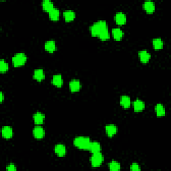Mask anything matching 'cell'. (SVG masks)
<instances>
[{
  "instance_id": "14",
  "label": "cell",
  "mask_w": 171,
  "mask_h": 171,
  "mask_svg": "<svg viewBox=\"0 0 171 171\" xmlns=\"http://www.w3.org/2000/svg\"><path fill=\"white\" fill-rule=\"evenodd\" d=\"M138 55L140 60L142 63H147L150 59V54L146 50H141V52H139Z\"/></svg>"
},
{
  "instance_id": "10",
  "label": "cell",
  "mask_w": 171,
  "mask_h": 171,
  "mask_svg": "<svg viewBox=\"0 0 171 171\" xmlns=\"http://www.w3.org/2000/svg\"><path fill=\"white\" fill-rule=\"evenodd\" d=\"M69 88L72 92H78L81 88V83L78 80H72L69 83Z\"/></svg>"
},
{
  "instance_id": "31",
  "label": "cell",
  "mask_w": 171,
  "mask_h": 171,
  "mask_svg": "<svg viewBox=\"0 0 171 171\" xmlns=\"http://www.w3.org/2000/svg\"><path fill=\"white\" fill-rule=\"evenodd\" d=\"M0 98H1V99H0V101H1V102H2L3 99H4V95H3L2 92H0Z\"/></svg>"
},
{
  "instance_id": "1",
  "label": "cell",
  "mask_w": 171,
  "mask_h": 171,
  "mask_svg": "<svg viewBox=\"0 0 171 171\" xmlns=\"http://www.w3.org/2000/svg\"><path fill=\"white\" fill-rule=\"evenodd\" d=\"M108 30V24L106 21L100 20L95 22L90 27V33L93 36H98L104 30Z\"/></svg>"
},
{
  "instance_id": "25",
  "label": "cell",
  "mask_w": 171,
  "mask_h": 171,
  "mask_svg": "<svg viewBox=\"0 0 171 171\" xmlns=\"http://www.w3.org/2000/svg\"><path fill=\"white\" fill-rule=\"evenodd\" d=\"M153 45L154 49L160 50L163 48L164 43L161 38H155L153 40Z\"/></svg>"
},
{
  "instance_id": "9",
  "label": "cell",
  "mask_w": 171,
  "mask_h": 171,
  "mask_svg": "<svg viewBox=\"0 0 171 171\" xmlns=\"http://www.w3.org/2000/svg\"><path fill=\"white\" fill-rule=\"evenodd\" d=\"M126 15L123 12H118L115 15V21L118 25H124L126 22Z\"/></svg>"
},
{
  "instance_id": "3",
  "label": "cell",
  "mask_w": 171,
  "mask_h": 171,
  "mask_svg": "<svg viewBox=\"0 0 171 171\" xmlns=\"http://www.w3.org/2000/svg\"><path fill=\"white\" fill-rule=\"evenodd\" d=\"M27 61V56L24 53H18L13 56L12 63L14 66H21Z\"/></svg>"
},
{
  "instance_id": "5",
  "label": "cell",
  "mask_w": 171,
  "mask_h": 171,
  "mask_svg": "<svg viewBox=\"0 0 171 171\" xmlns=\"http://www.w3.org/2000/svg\"><path fill=\"white\" fill-rule=\"evenodd\" d=\"M34 137L36 139H42L45 137V130L40 126H37L33 130Z\"/></svg>"
},
{
  "instance_id": "7",
  "label": "cell",
  "mask_w": 171,
  "mask_h": 171,
  "mask_svg": "<svg viewBox=\"0 0 171 171\" xmlns=\"http://www.w3.org/2000/svg\"><path fill=\"white\" fill-rule=\"evenodd\" d=\"M2 137L6 139L11 138L13 136L12 128L8 126H3L2 129Z\"/></svg>"
},
{
  "instance_id": "11",
  "label": "cell",
  "mask_w": 171,
  "mask_h": 171,
  "mask_svg": "<svg viewBox=\"0 0 171 171\" xmlns=\"http://www.w3.org/2000/svg\"><path fill=\"white\" fill-rule=\"evenodd\" d=\"M44 48L46 51L52 53L56 51V44L55 41L54 40H48L45 43L44 45Z\"/></svg>"
},
{
  "instance_id": "15",
  "label": "cell",
  "mask_w": 171,
  "mask_h": 171,
  "mask_svg": "<svg viewBox=\"0 0 171 171\" xmlns=\"http://www.w3.org/2000/svg\"><path fill=\"white\" fill-rule=\"evenodd\" d=\"M88 150H90L92 154L100 153V150H101L100 144L98 142H96V141L91 142L90 145V146H89Z\"/></svg>"
},
{
  "instance_id": "24",
  "label": "cell",
  "mask_w": 171,
  "mask_h": 171,
  "mask_svg": "<svg viewBox=\"0 0 171 171\" xmlns=\"http://www.w3.org/2000/svg\"><path fill=\"white\" fill-rule=\"evenodd\" d=\"M42 6L43 9L46 11H47V12H49L50 11H51L54 7L53 3L51 1H50V0H45V1L42 2Z\"/></svg>"
},
{
  "instance_id": "19",
  "label": "cell",
  "mask_w": 171,
  "mask_h": 171,
  "mask_svg": "<svg viewBox=\"0 0 171 171\" xmlns=\"http://www.w3.org/2000/svg\"><path fill=\"white\" fill-rule=\"evenodd\" d=\"M120 105L124 108H129L131 104V98L128 96H122L120 98Z\"/></svg>"
},
{
  "instance_id": "27",
  "label": "cell",
  "mask_w": 171,
  "mask_h": 171,
  "mask_svg": "<svg viewBox=\"0 0 171 171\" xmlns=\"http://www.w3.org/2000/svg\"><path fill=\"white\" fill-rule=\"evenodd\" d=\"M98 37L100 40H108V39H109L110 37V33H109V32H108V30L102 31V32L98 35Z\"/></svg>"
},
{
  "instance_id": "18",
  "label": "cell",
  "mask_w": 171,
  "mask_h": 171,
  "mask_svg": "<svg viewBox=\"0 0 171 171\" xmlns=\"http://www.w3.org/2000/svg\"><path fill=\"white\" fill-rule=\"evenodd\" d=\"M33 118L35 124H38H38H42L45 120V115L41 113V112H36V114H34Z\"/></svg>"
},
{
  "instance_id": "30",
  "label": "cell",
  "mask_w": 171,
  "mask_h": 171,
  "mask_svg": "<svg viewBox=\"0 0 171 171\" xmlns=\"http://www.w3.org/2000/svg\"><path fill=\"white\" fill-rule=\"evenodd\" d=\"M17 168L15 165L14 164H10L8 166L6 167V170L9 171H15L16 170Z\"/></svg>"
},
{
  "instance_id": "12",
  "label": "cell",
  "mask_w": 171,
  "mask_h": 171,
  "mask_svg": "<svg viewBox=\"0 0 171 171\" xmlns=\"http://www.w3.org/2000/svg\"><path fill=\"white\" fill-rule=\"evenodd\" d=\"M143 8L147 13L152 14L155 10V5L152 1H146L144 3Z\"/></svg>"
},
{
  "instance_id": "2",
  "label": "cell",
  "mask_w": 171,
  "mask_h": 171,
  "mask_svg": "<svg viewBox=\"0 0 171 171\" xmlns=\"http://www.w3.org/2000/svg\"><path fill=\"white\" fill-rule=\"evenodd\" d=\"M91 142V140L89 137H78L74 140V145L79 149L88 150Z\"/></svg>"
},
{
  "instance_id": "29",
  "label": "cell",
  "mask_w": 171,
  "mask_h": 171,
  "mask_svg": "<svg viewBox=\"0 0 171 171\" xmlns=\"http://www.w3.org/2000/svg\"><path fill=\"white\" fill-rule=\"evenodd\" d=\"M130 170H141V167L140 165L137 163H133V165L130 166Z\"/></svg>"
},
{
  "instance_id": "21",
  "label": "cell",
  "mask_w": 171,
  "mask_h": 171,
  "mask_svg": "<svg viewBox=\"0 0 171 171\" xmlns=\"http://www.w3.org/2000/svg\"><path fill=\"white\" fill-rule=\"evenodd\" d=\"M63 15L66 22H71L75 18L76 14L72 10H66L63 13Z\"/></svg>"
},
{
  "instance_id": "28",
  "label": "cell",
  "mask_w": 171,
  "mask_h": 171,
  "mask_svg": "<svg viewBox=\"0 0 171 171\" xmlns=\"http://www.w3.org/2000/svg\"><path fill=\"white\" fill-rule=\"evenodd\" d=\"M109 168L111 170H120L121 169V166L118 162L112 161L109 164Z\"/></svg>"
},
{
  "instance_id": "26",
  "label": "cell",
  "mask_w": 171,
  "mask_h": 171,
  "mask_svg": "<svg viewBox=\"0 0 171 171\" xmlns=\"http://www.w3.org/2000/svg\"><path fill=\"white\" fill-rule=\"evenodd\" d=\"M9 69V65L7 62L3 60H1L0 61V72H6Z\"/></svg>"
},
{
  "instance_id": "6",
  "label": "cell",
  "mask_w": 171,
  "mask_h": 171,
  "mask_svg": "<svg viewBox=\"0 0 171 171\" xmlns=\"http://www.w3.org/2000/svg\"><path fill=\"white\" fill-rule=\"evenodd\" d=\"M54 152L58 157H62L65 156L66 153V148L62 144H58L54 147Z\"/></svg>"
},
{
  "instance_id": "20",
  "label": "cell",
  "mask_w": 171,
  "mask_h": 171,
  "mask_svg": "<svg viewBox=\"0 0 171 171\" xmlns=\"http://www.w3.org/2000/svg\"><path fill=\"white\" fill-rule=\"evenodd\" d=\"M133 107H134V110L135 112H141L145 109V104L142 100L137 99L134 102Z\"/></svg>"
},
{
  "instance_id": "16",
  "label": "cell",
  "mask_w": 171,
  "mask_h": 171,
  "mask_svg": "<svg viewBox=\"0 0 171 171\" xmlns=\"http://www.w3.org/2000/svg\"><path fill=\"white\" fill-rule=\"evenodd\" d=\"M52 83L55 86L60 88L61 87L62 84H63V80H62V77L61 74H56L52 77Z\"/></svg>"
},
{
  "instance_id": "23",
  "label": "cell",
  "mask_w": 171,
  "mask_h": 171,
  "mask_svg": "<svg viewBox=\"0 0 171 171\" xmlns=\"http://www.w3.org/2000/svg\"><path fill=\"white\" fill-rule=\"evenodd\" d=\"M155 110H156V114L157 116L161 117V116H164L166 114L165 108L161 104H157L155 107Z\"/></svg>"
},
{
  "instance_id": "22",
  "label": "cell",
  "mask_w": 171,
  "mask_h": 171,
  "mask_svg": "<svg viewBox=\"0 0 171 171\" xmlns=\"http://www.w3.org/2000/svg\"><path fill=\"white\" fill-rule=\"evenodd\" d=\"M112 32L116 40H120L124 36V32L120 28H114L112 30Z\"/></svg>"
},
{
  "instance_id": "17",
  "label": "cell",
  "mask_w": 171,
  "mask_h": 171,
  "mask_svg": "<svg viewBox=\"0 0 171 171\" xmlns=\"http://www.w3.org/2000/svg\"><path fill=\"white\" fill-rule=\"evenodd\" d=\"M49 18L53 21H57L60 18V10L56 7H54V8L50 11L48 12Z\"/></svg>"
},
{
  "instance_id": "13",
  "label": "cell",
  "mask_w": 171,
  "mask_h": 171,
  "mask_svg": "<svg viewBox=\"0 0 171 171\" xmlns=\"http://www.w3.org/2000/svg\"><path fill=\"white\" fill-rule=\"evenodd\" d=\"M45 72L42 69L38 68L34 70V78L38 81H42L45 79Z\"/></svg>"
},
{
  "instance_id": "8",
  "label": "cell",
  "mask_w": 171,
  "mask_h": 171,
  "mask_svg": "<svg viewBox=\"0 0 171 171\" xmlns=\"http://www.w3.org/2000/svg\"><path fill=\"white\" fill-rule=\"evenodd\" d=\"M118 131V128L114 124H108V125L106 126V133L107 134V135L108 137H112L117 133Z\"/></svg>"
},
{
  "instance_id": "4",
  "label": "cell",
  "mask_w": 171,
  "mask_h": 171,
  "mask_svg": "<svg viewBox=\"0 0 171 171\" xmlns=\"http://www.w3.org/2000/svg\"><path fill=\"white\" fill-rule=\"evenodd\" d=\"M104 160L103 154L100 153H94L90 158V162L93 167H98L102 164Z\"/></svg>"
}]
</instances>
